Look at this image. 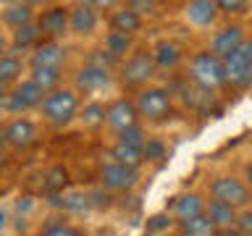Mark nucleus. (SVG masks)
<instances>
[{"label": "nucleus", "instance_id": "obj_46", "mask_svg": "<svg viewBox=\"0 0 252 236\" xmlns=\"http://www.w3.org/2000/svg\"><path fill=\"white\" fill-rule=\"evenodd\" d=\"M0 236H3V234H0Z\"/></svg>", "mask_w": 252, "mask_h": 236}, {"label": "nucleus", "instance_id": "obj_23", "mask_svg": "<svg viewBox=\"0 0 252 236\" xmlns=\"http://www.w3.org/2000/svg\"><path fill=\"white\" fill-rule=\"evenodd\" d=\"M29 79H32V82H34L45 94H50V92L58 89L63 74H61V68H32Z\"/></svg>", "mask_w": 252, "mask_h": 236}, {"label": "nucleus", "instance_id": "obj_36", "mask_svg": "<svg viewBox=\"0 0 252 236\" xmlns=\"http://www.w3.org/2000/svg\"><path fill=\"white\" fill-rule=\"evenodd\" d=\"M129 11H134L137 16H145V13H155V3L153 0H129L126 3Z\"/></svg>", "mask_w": 252, "mask_h": 236}, {"label": "nucleus", "instance_id": "obj_9", "mask_svg": "<svg viewBox=\"0 0 252 236\" xmlns=\"http://www.w3.org/2000/svg\"><path fill=\"white\" fill-rule=\"evenodd\" d=\"M244 42H247V39H244V27L242 24H228V27L218 29L216 34H213L208 50L216 55V58L223 60L226 55H231V53L239 50V47H244Z\"/></svg>", "mask_w": 252, "mask_h": 236}, {"label": "nucleus", "instance_id": "obj_34", "mask_svg": "<svg viewBox=\"0 0 252 236\" xmlns=\"http://www.w3.org/2000/svg\"><path fill=\"white\" fill-rule=\"evenodd\" d=\"M234 228H236L242 236H252V210H242L239 215H236Z\"/></svg>", "mask_w": 252, "mask_h": 236}, {"label": "nucleus", "instance_id": "obj_12", "mask_svg": "<svg viewBox=\"0 0 252 236\" xmlns=\"http://www.w3.org/2000/svg\"><path fill=\"white\" fill-rule=\"evenodd\" d=\"M184 19L194 29H210L218 21V5L216 0H192L184 5Z\"/></svg>", "mask_w": 252, "mask_h": 236}, {"label": "nucleus", "instance_id": "obj_2", "mask_svg": "<svg viewBox=\"0 0 252 236\" xmlns=\"http://www.w3.org/2000/svg\"><path fill=\"white\" fill-rule=\"evenodd\" d=\"M79 110V97L74 89H55L50 94H45L42 100V116L53 129H66V126L76 118Z\"/></svg>", "mask_w": 252, "mask_h": 236}, {"label": "nucleus", "instance_id": "obj_15", "mask_svg": "<svg viewBox=\"0 0 252 236\" xmlns=\"http://www.w3.org/2000/svg\"><path fill=\"white\" fill-rule=\"evenodd\" d=\"M150 55H153L155 68L173 71V68H179L181 58H184V50H181V45L173 42V39H158L153 45V50H150Z\"/></svg>", "mask_w": 252, "mask_h": 236}, {"label": "nucleus", "instance_id": "obj_38", "mask_svg": "<svg viewBox=\"0 0 252 236\" xmlns=\"http://www.w3.org/2000/svg\"><path fill=\"white\" fill-rule=\"evenodd\" d=\"M63 207H66V210L87 207V197H82V194H71V197H66V200H63Z\"/></svg>", "mask_w": 252, "mask_h": 236}, {"label": "nucleus", "instance_id": "obj_13", "mask_svg": "<svg viewBox=\"0 0 252 236\" xmlns=\"http://www.w3.org/2000/svg\"><path fill=\"white\" fill-rule=\"evenodd\" d=\"M39 31L47 37V39H58L68 31V8L66 5H50L47 11H42V16H39L37 21Z\"/></svg>", "mask_w": 252, "mask_h": 236}, {"label": "nucleus", "instance_id": "obj_43", "mask_svg": "<svg viewBox=\"0 0 252 236\" xmlns=\"http://www.w3.org/2000/svg\"><path fill=\"white\" fill-rule=\"evenodd\" d=\"M3 53H5V37L0 34V55H3Z\"/></svg>", "mask_w": 252, "mask_h": 236}, {"label": "nucleus", "instance_id": "obj_14", "mask_svg": "<svg viewBox=\"0 0 252 236\" xmlns=\"http://www.w3.org/2000/svg\"><path fill=\"white\" fill-rule=\"evenodd\" d=\"M200 215H205V200L197 192L179 194L171 205V218L176 220V223H187V220L200 218Z\"/></svg>", "mask_w": 252, "mask_h": 236}, {"label": "nucleus", "instance_id": "obj_10", "mask_svg": "<svg viewBox=\"0 0 252 236\" xmlns=\"http://www.w3.org/2000/svg\"><path fill=\"white\" fill-rule=\"evenodd\" d=\"M105 123H108L116 134L124 131V129H129V126H134V123H139L137 105H134L131 100H126V97L113 100V102L105 108Z\"/></svg>", "mask_w": 252, "mask_h": 236}, {"label": "nucleus", "instance_id": "obj_33", "mask_svg": "<svg viewBox=\"0 0 252 236\" xmlns=\"http://www.w3.org/2000/svg\"><path fill=\"white\" fill-rule=\"evenodd\" d=\"M218 5V13H244L250 8V3L244 0H216Z\"/></svg>", "mask_w": 252, "mask_h": 236}, {"label": "nucleus", "instance_id": "obj_16", "mask_svg": "<svg viewBox=\"0 0 252 236\" xmlns=\"http://www.w3.org/2000/svg\"><path fill=\"white\" fill-rule=\"evenodd\" d=\"M63 60H66V53H63V47L58 42H53V39H42L29 58L32 68H61Z\"/></svg>", "mask_w": 252, "mask_h": 236}, {"label": "nucleus", "instance_id": "obj_18", "mask_svg": "<svg viewBox=\"0 0 252 236\" xmlns=\"http://www.w3.org/2000/svg\"><path fill=\"white\" fill-rule=\"evenodd\" d=\"M110 82V74L105 66H94V63H87V66L76 74V87L84 92H94V89H102Z\"/></svg>", "mask_w": 252, "mask_h": 236}, {"label": "nucleus", "instance_id": "obj_21", "mask_svg": "<svg viewBox=\"0 0 252 236\" xmlns=\"http://www.w3.org/2000/svg\"><path fill=\"white\" fill-rule=\"evenodd\" d=\"M110 27H113V31H118V34H137V31L142 29V16H137L134 11H129V8H121V11H116L113 16H110Z\"/></svg>", "mask_w": 252, "mask_h": 236}, {"label": "nucleus", "instance_id": "obj_26", "mask_svg": "<svg viewBox=\"0 0 252 236\" xmlns=\"http://www.w3.org/2000/svg\"><path fill=\"white\" fill-rule=\"evenodd\" d=\"M68 184V171L63 168V165H53V168H47L45 178H42V189L47 194H58L63 192Z\"/></svg>", "mask_w": 252, "mask_h": 236}, {"label": "nucleus", "instance_id": "obj_42", "mask_svg": "<svg viewBox=\"0 0 252 236\" xmlns=\"http://www.w3.org/2000/svg\"><path fill=\"white\" fill-rule=\"evenodd\" d=\"M3 163H5V147L0 145V165H3Z\"/></svg>", "mask_w": 252, "mask_h": 236}, {"label": "nucleus", "instance_id": "obj_31", "mask_svg": "<svg viewBox=\"0 0 252 236\" xmlns=\"http://www.w3.org/2000/svg\"><path fill=\"white\" fill-rule=\"evenodd\" d=\"M118 142H124V145H134V147H142L147 142V134L142 129V123H134L129 129L118 131Z\"/></svg>", "mask_w": 252, "mask_h": 236}, {"label": "nucleus", "instance_id": "obj_6", "mask_svg": "<svg viewBox=\"0 0 252 236\" xmlns=\"http://www.w3.org/2000/svg\"><path fill=\"white\" fill-rule=\"evenodd\" d=\"M153 76H155V63H153L150 50L131 53L121 66V82L126 87H145Z\"/></svg>", "mask_w": 252, "mask_h": 236}, {"label": "nucleus", "instance_id": "obj_1", "mask_svg": "<svg viewBox=\"0 0 252 236\" xmlns=\"http://www.w3.org/2000/svg\"><path fill=\"white\" fill-rule=\"evenodd\" d=\"M189 82H194L205 92H218L220 87H226L223 76V60L216 58L210 50H200L189 58Z\"/></svg>", "mask_w": 252, "mask_h": 236}, {"label": "nucleus", "instance_id": "obj_37", "mask_svg": "<svg viewBox=\"0 0 252 236\" xmlns=\"http://www.w3.org/2000/svg\"><path fill=\"white\" fill-rule=\"evenodd\" d=\"M87 205H94V207H108L110 205V194L102 189V192H92L87 194Z\"/></svg>", "mask_w": 252, "mask_h": 236}, {"label": "nucleus", "instance_id": "obj_40", "mask_svg": "<svg viewBox=\"0 0 252 236\" xmlns=\"http://www.w3.org/2000/svg\"><path fill=\"white\" fill-rule=\"evenodd\" d=\"M5 100H8V84H5V82H0V105H3Z\"/></svg>", "mask_w": 252, "mask_h": 236}, {"label": "nucleus", "instance_id": "obj_25", "mask_svg": "<svg viewBox=\"0 0 252 236\" xmlns=\"http://www.w3.org/2000/svg\"><path fill=\"white\" fill-rule=\"evenodd\" d=\"M39 37H42V31H39V27L32 21V24H27V27H21V29H13L11 42H13V47H19V50H27V47H37L39 45Z\"/></svg>", "mask_w": 252, "mask_h": 236}, {"label": "nucleus", "instance_id": "obj_41", "mask_svg": "<svg viewBox=\"0 0 252 236\" xmlns=\"http://www.w3.org/2000/svg\"><path fill=\"white\" fill-rule=\"evenodd\" d=\"M216 236H242V234L236 231V228H223V231H218Z\"/></svg>", "mask_w": 252, "mask_h": 236}, {"label": "nucleus", "instance_id": "obj_5", "mask_svg": "<svg viewBox=\"0 0 252 236\" xmlns=\"http://www.w3.org/2000/svg\"><path fill=\"white\" fill-rule=\"evenodd\" d=\"M210 197L218 202H226L231 207H244L250 202V189L236 176H216L210 181Z\"/></svg>", "mask_w": 252, "mask_h": 236}, {"label": "nucleus", "instance_id": "obj_17", "mask_svg": "<svg viewBox=\"0 0 252 236\" xmlns=\"http://www.w3.org/2000/svg\"><path fill=\"white\" fill-rule=\"evenodd\" d=\"M68 29L79 37H87L97 29V13H94V5L90 3H79L74 8H68Z\"/></svg>", "mask_w": 252, "mask_h": 236}, {"label": "nucleus", "instance_id": "obj_39", "mask_svg": "<svg viewBox=\"0 0 252 236\" xmlns=\"http://www.w3.org/2000/svg\"><path fill=\"white\" fill-rule=\"evenodd\" d=\"M244 184H247L250 194H252V163H247V168H244Z\"/></svg>", "mask_w": 252, "mask_h": 236}, {"label": "nucleus", "instance_id": "obj_44", "mask_svg": "<svg viewBox=\"0 0 252 236\" xmlns=\"http://www.w3.org/2000/svg\"><path fill=\"white\" fill-rule=\"evenodd\" d=\"M3 226H5V212L0 210V228H3Z\"/></svg>", "mask_w": 252, "mask_h": 236}, {"label": "nucleus", "instance_id": "obj_47", "mask_svg": "<svg viewBox=\"0 0 252 236\" xmlns=\"http://www.w3.org/2000/svg\"><path fill=\"white\" fill-rule=\"evenodd\" d=\"M0 134H3V131H0Z\"/></svg>", "mask_w": 252, "mask_h": 236}, {"label": "nucleus", "instance_id": "obj_8", "mask_svg": "<svg viewBox=\"0 0 252 236\" xmlns=\"http://www.w3.org/2000/svg\"><path fill=\"white\" fill-rule=\"evenodd\" d=\"M42 100H45V92L39 89L32 79H27V82L16 84L13 92H8L5 108H8V113H24V110H29V108L42 105Z\"/></svg>", "mask_w": 252, "mask_h": 236}, {"label": "nucleus", "instance_id": "obj_24", "mask_svg": "<svg viewBox=\"0 0 252 236\" xmlns=\"http://www.w3.org/2000/svg\"><path fill=\"white\" fill-rule=\"evenodd\" d=\"M218 228L208 220V215L192 218L187 223H179V236H216Z\"/></svg>", "mask_w": 252, "mask_h": 236}, {"label": "nucleus", "instance_id": "obj_35", "mask_svg": "<svg viewBox=\"0 0 252 236\" xmlns=\"http://www.w3.org/2000/svg\"><path fill=\"white\" fill-rule=\"evenodd\" d=\"M37 236H84V231H79L74 226H53V228L39 231Z\"/></svg>", "mask_w": 252, "mask_h": 236}, {"label": "nucleus", "instance_id": "obj_45", "mask_svg": "<svg viewBox=\"0 0 252 236\" xmlns=\"http://www.w3.org/2000/svg\"><path fill=\"white\" fill-rule=\"evenodd\" d=\"M247 47H250V53H252V39H247Z\"/></svg>", "mask_w": 252, "mask_h": 236}, {"label": "nucleus", "instance_id": "obj_30", "mask_svg": "<svg viewBox=\"0 0 252 236\" xmlns=\"http://www.w3.org/2000/svg\"><path fill=\"white\" fill-rule=\"evenodd\" d=\"M82 121H84V126H90V129L105 123V105H100V102H90V105H84Z\"/></svg>", "mask_w": 252, "mask_h": 236}, {"label": "nucleus", "instance_id": "obj_19", "mask_svg": "<svg viewBox=\"0 0 252 236\" xmlns=\"http://www.w3.org/2000/svg\"><path fill=\"white\" fill-rule=\"evenodd\" d=\"M205 215H208V220L218 228V231H223V228H234L239 212H236L231 205H226V202L210 200V202H205Z\"/></svg>", "mask_w": 252, "mask_h": 236}, {"label": "nucleus", "instance_id": "obj_29", "mask_svg": "<svg viewBox=\"0 0 252 236\" xmlns=\"http://www.w3.org/2000/svg\"><path fill=\"white\" fill-rule=\"evenodd\" d=\"M21 74V60L16 55H0V82H16Z\"/></svg>", "mask_w": 252, "mask_h": 236}, {"label": "nucleus", "instance_id": "obj_27", "mask_svg": "<svg viewBox=\"0 0 252 236\" xmlns=\"http://www.w3.org/2000/svg\"><path fill=\"white\" fill-rule=\"evenodd\" d=\"M126 50H131V37L118 34V31H110L105 37V53H110L118 60L121 55H126Z\"/></svg>", "mask_w": 252, "mask_h": 236}, {"label": "nucleus", "instance_id": "obj_22", "mask_svg": "<svg viewBox=\"0 0 252 236\" xmlns=\"http://www.w3.org/2000/svg\"><path fill=\"white\" fill-rule=\"evenodd\" d=\"M32 19H34V5L32 3H13L3 11V21L11 29L27 27V24H32Z\"/></svg>", "mask_w": 252, "mask_h": 236}, {"label": "nucleus", "instance_id": "obj_28", "mask_svg": "<svg viewBox=\"0 0 252 236\" xmlns=\"http://www.w3.org/2000/svg\"><path fill=\"white\" fill-rule=\"evenodd\" d=\"M142 155H145L147 163H163L165 157H168V147H165V142H160V139H147L145 145H142Z\"/></svg>", "mask_w": 252, "mask_h": 236}, {"label": "nucleus", "instance_id": "obj_3", "mask_svg": "<svg viewBox=\"0 0 252 236\" xmlns=\"http://www.w3.org/2000/svg\"><path fill=\"white\" fill-rule=\"evenodd\" d=\"M134 105H137L139 118L158 123L173 113V94L165 87H145V89H139Z\"/></svg>", "mask_w": 252, "mask_h": 236}, {"label": "nucleus", "instance_id": "obj_20", "mask_svg": "<svg viewBox=\"0 0 252 236\" xmlns=\"http://www.w3.org/2000/svg\"><path fill=\"white\" fill-rule=\"evenodd\" d=\"M110 157H113V163H118V165H126V168H131V171H139V165L145 163L142 147L124 145V142H116V145L110 147Z\"/></svg>", "mask_w": 252, "mask_h": 236}, {"label": "nucleus", "instance_id": "obj_7", "mask_svg": "<svg viewBox=\"0 0 252 236\" xmlns=\"http://www.w3.org/2000/svg\"><path fill=\"white\" fill-rule=\"evenodd\" d=\"M139 181V173L118 163H108L100 168V184L105 192H131Z\"/></svg>", "mask_w": 252, "mask_h": 236}, {"label": "nucleus", "instance_id": "obj_11", "mask_svg": "<svg viewBox=\"0 0 252 236\" xmlns=\"http://www.w3.org/2000/svg\"><path fill=\"white\" fill-rule=\"evenodd\" d=\"M3 139L5 145H11L16 149H27L37 142V123L29 118H16L3 129Z\"/></svg>", "mask_w": 252, "mask_h": 236}, {"label": "nucleus", "instance_id": "obj_4", "mask_svg": "<svg viewBox=\"0 0 252 236\" xmlns=\"http://www.w3.org/2000/svg\"><path fill=\"white\" fill-rule=\"evenodd\" d=\"M223 76H226V84L234 87V89H250L252 87V53L247 42L236 53L223 58Z\"/></svg>", "mask_w": 252, "mask_h": 236}, {"label": "nucleus", "instance_id": "obj_32", "mask_svg": "<svg viewBox=\"0 0 252 236\" xmlns=\"http://www.w3.org/2000/svg\"><path fill=\"white\" fill-rule=\"evenodd\" d=\"M171 223H173V218L168 215V212H155V215L147 218V234H160Z\"/></svg>", "mask_w": 252, "mask_h": 236}]
</instances>
